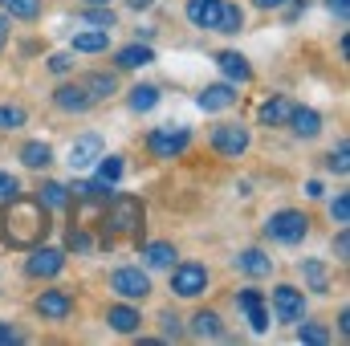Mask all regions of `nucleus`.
Listing matches in <instances>:
<instances>
[{"instance_id": "f257e3e1", "label": "nucleus", "mask_w": 350, "mask_h": 346, "mask_svg": "<svg viewBox=\"0 0 350 346\" xmlns=\"http://www.w3.org/2000/svg\"><path fill=\"white\" fill-rule=\"evenodd\" d=\"M49 237V208L29 196H12L0 208V241L8 249H33Z\"/></svg>"}, {"instance_id": "f03ea898", "label": "nucleus", "mask_w": 350, "mask_h": 346, "mask_svg": "<svg viewBox=\"0 0 350 346\" xmlns=\"http://www.w3.org/2000/svg\"><path fill=\"white\" fill-rule=\"evenodd\" d=\"M143 220H147L143 200H139V196H118V191H114V196L106 200V212H102V228H106L102 245L110 249L114 237H135V241H143Z\"/></svg>"}, {"instance_id": "7ed1b4c3", "label": "nucleus", "mask_w": 350, "mask_h": 346, "mask_svg": "<svg viewBox=\"0 0 350 346\" xmlns=\"http://www.w3.org/2000/svg\"><path fill=\"white\" fill-rule=\"evenodd\" d=\"M265 232H269L273 241H281V245H301L306 232H310V216L297 212V208H281V212H273V216L265 220Z\"/></svg>"}, {"instance_id": "20e7f679", "label": "nucleus", "mask_w": 350, "mask_h": 346, "mask_svg": "<svg viewBox=\"0 0 350 346\" xmlns=\"http://www.w3.org/2000/svg\"><path fill=\"white\" fill-rule=\"evenodd\" d=\"M191 147V131L187 127H155L147 135V151L151 159H179Z\"/></svg>"}, {"instance_id": "39448f33", "label": "nucleus", "mask_w": 350, "mask_h": 346, "mask_svg": "<svg viewBox=\"0 0 350 346\" xmlns=\"http://www.w3.org/2000/svg\"><path fill=\"white\" fill-rule=\"evenodd\" d=\"M110 289L122 297V302H143L151 293V277L139 269V265H122L110 273Z\"/></svg>"}, {"instance_id": "423d86ee", "label": "nucleus", "mask_w": 350, "mask_h": 346, "mask_svg": "<svg viewBox=\"0 0 350 346\" xmlns=\"http://www.w3.org/2000/svg\"><path fill=\"white\" fill-rule=\"evenodd\" d=\"M249 127H237V122H220L216 131H212V151L220 155V159H241L245 151H249Z\"/></svg>"}, {"instance_id": "0eeeda50", "label": "nucleus", "mask_w": 350, "mask_h": 346, "mask_svg": "<svg viewBox=\"0 0 350 346\" xmlns=\"http://www.w3.org/2000/svg\"><path fill=\"white\" fill-rule=\"evenodd\" d=\"M208 289V269L200 261H183L172 269V293L175 297H200Z\"/></svg>"}, {"instance_id": "6e6552de", "label": "nucleus", "mask_w": 350, "mask_h": 346, "mask_svg": "<svg viewBox=\"0 0 350 346\" xmlns=\"http://www.w3.org/2000/svg\"><path fill=\"white\" fill-rule=\"evenodd\" d=\"M273 314H277V322H285V326L301 322V318H306V293H301L297 285H277V289H273Z\"/></svg>"}, {"instance_id": "1a4fd4ad", "label": "nucleus", "mask_w": 350, "mask_h": 346, "mask_svg": "<svg viewBox=\"0 0 350 346\" xmlns=\"http://www.w3.org/2000/svg\"><path fill=\"white\" fill-rule=\"evenodd\" d=\"M33 310L45 322H66L74 314V297H70V289H41L37 302H33Z\"/></svg>"}, {"instance_id": "9d476101", "label": "nucleus", "mask_w": 350, "mask_h": 346, "mask_svg": "<svg viewBox=\"0 0 350 346\" xmlns=\"http://www.w3.org/2000/svg\"><path fill=\"white\" fill-rule=\"evenodd\" d=\"M66 269V253L62 249H41V245H33V253H29V261H25V273L29 277H57Z\"/></svg>"}, {"instance_id": "9b49d317", "label": "nucleus", "mask_w": 350, "mask_h": 346, "mask_svg": "<svg viewBox=\"0 0 350 346\" xmlns=\"http://www.w3.org/2000/svg\"><path fill=\"white\" fill-rule=\"evenodd\" d=\"M53 106H57V110H66V114H86L90 106H94V98L86 94L82 82H66V86L53 90Z\"/></svg>"}, {"instance_id": "f8f14e48", "label": "nucleus", "mask_w": 350, "mask_h": 346, "mask_svg": "<svg viewBox=\"0 0 350 346\" xmlns=\"http://www.w3.org/2000/svg\"><path fill=\"white\" fill-rule=\"evenodd\" d=\"M98 159H102V139H98V135H82V139L70 143V168H74V172H86Z\"/></svg>"}, {"instance_id": "ddd939ff", "label": "nucleus", "mask_w": 350, "mask_h": 346, "mask_svg": "<svg viewBox=\"0 0 350 346\" xmlns=\"http://www.w3.org/2000/svg\"><path fill=\"white\" fill-rule=\"evenodd\" d=\"M220 8H224V0H187V21H191L196 29L216 33V25H220Z\"/></svg>"}, {"instance_id": "4468645a", "label": "nucleus", "mask_w": 350, "mask_h": 346, "mask_svg": "<svg viewBox=\"0 0 350 346\" xmlns=\"http://www.w3.org/2000/svg\"><path fill=\"white\" fill-rule=\"evenodd\" d=\"M196 106L200 110H228V106H237V86L212 82V86H204V94L196 98Z\"/></svg>"}, {"instance_id": "2eb2a0df", "label": "nucleus", "mask_w": 350, "mask_h": 346, "mask_svg": "<svg viewBox=\"0 0 350 346\" xmlns=\"http://www.w3.org/2000/svg\"><path fill=\"white\" fill-rule=\"evenodd\" d=\"M241 310L249 314V326L257 330V334H265L269 330V310H265V297H261V289H241Z\"/></svg>"}, {"instance_id": "dca6fc26", "label": "nucleus", "mask_w": 350, "mask_h": 346, "mask_svg": "<svg viewBox=\"0 0 350 346\" xmlns=\"http://www.w3.org/2000/svg\"><path fill=\"white\" fill-rule=\"evenodd\" d=\"M293 98H285V94H273L269 102H261V110H257V118H261L265 127H285L289 122V114H293Z\"/></svg>"}, {"instance_id": "f3484780", "label": "nucleus", "mask_w": 350, "mask_h": 346, "mask_svg": "<svg viewBox=\"0 0 350 346\" xmlns=\"http://www.w3.org/2000/svg\"><path fill=\"white\" fill-rule=\"evenodd\" d=\"M70 191H74V204H98V208H106V200L114 196V183H106V179L98 175V179H90V183H74Z\"/></svg>"}, {"instance_id": "a211bd4d", "label": "nucleus", "mask_w": 350, "mask_h": 346, "mask_svg": "<svg viewBox=\"0 0 350 346\" xmlns=\"http://www.w3.org/2000/svg\"><path fill=\"white\" fill-rule=\"evenodd\" d=\"M216 66H220L232 82H241V86H245V82H253V66H249V57H245V53H237V49H220V53H216Z\"/></svg>"}, {"instance_id": "6ab92c4d", "label": "nucleus", "mask_w": 350, "mask_h": 346, "mask_svg": "<svg viewBox=\"0 0 350 346\" xmlns=\"http://www.w3.org/2000/svg\"><path fill=\"white\" fill-rule=\"evenodd\" d=\"M106 322H110V330H118V334H139V326H143V314H139L135 306L118 302V306H110V310H106Z\"/></svg>"}, {"instance_id": "aec40b11", "label": "nucleus", "mask_w": 350, "mask_h": 346, "mask_svg": "<svg viewBox=\"0 0 350 346\" xmlns=\"http://www.w3.org/2000/svg\"><path fill=\"white\" fill-rule=\"evenodd\" d=\"M297 139H314L318 131H322V114L318 110H310V106H293V114H289V122H285Z\"/></svg>"}, {"instance_id": "412c9836", "label": "nucleus", "mask_w": 350, "mask_h": 346, "mask_svg": "<svg viewBox=\"0 0 350 346\" xmlns=\"http://www.w3.org/2000/svg\"><path fill=\"white\" fill-rule=\"evenodd\" d=\"M151 62H155V53H151L147 41H143V45H139V41H135V45H122V49L114 53V66H118V70H143V66H151Z\"/></svg>"}, {"instance_id": "4be33fe9", "label": "nucleus", "mask_w": 350, "mask_h": 346, "mask_svg": "<svg viewBox=\"0 0 350 346\" xmlns=\"http://www.w3.org/2000/svg\"><path fill=\"white\" fill-rule=\"evenodd\" d=\"M191 334L196 338H224V322L216 310H196L191 314Z\"/></svg>"}, {"instance_id": "5701e85b", "label": "nucleus", "mask_w": 350, "mask_h": 346, "mask_svg": "<svg viewBox=\"0 0 350 346\" xmlns=\"http://www.w3.org/2000/svg\"><path fill=\"white\" fill-rule=\"evenodd\" d=\"M237 269L249 273V277H269V273H273V257H269L265 249H245V253L237 257Z\"/></svg>"}, {"instance_id": "b1692460", "label": "nucleus", "mask_w": 350, "mask_h": 346, "mask_svg": "<svg viewBox=\"0 0 350 346\" xmlns=\"http://www.w3.org/2000/svg\"><path fill=\"white\" fill-rule=\"evenodd\" d=\"M74 49H78V53H106V49H110V29H86V33H74Z\"/></svg>"}, {"instance_id": "393cba45", "label": "nucleus", "mask_w": 350, "mask_h": 346, "mask_svg": "<svg viewBox=\"0 0 350 346\" xmlns=\"http://www.w3.org/2000/svg\"><path fill=\"white\" fill-rule=\"evenodd\" d=\"M82 86L94 102H102V98H110V94H118V78L114 74H106V70H98V74H86L82 78Z\"/></svg>"}, {"instance_id": "a878e982", "label": "nucleus", "mask_w": 350, "mask_h": 346, "mask_svg": "<svg viewBox=\"0 0 350 346\" xmlns=\"http://www.w3.org/2000/svg\"><path fill=\"white\" fill-rule=\"evenodd\" d=\"M301 277H306V285H310L314 293H326V289H330V269H326V261H318V257L301 261Z\"/></svg>"}, {"instance_id": "bb28decb", "label": "nucleus", "mask_w": 350, "mask_h": 346, "mask_svg": "<svg viewBox=\"0 0 350 346\" xmlns=\"http://www.w3.org/2000/svg\"><path fill=\"white\" fill-rule=\"evenodd\" d=\"M21 163L41 172V168H49V163H53V147H49V143H41V139H33V143H25V147H21Z\"/></svg>"}, {"instance_id": "cd10ccee", "label": "nucleus", "mask_w": 350, "mask_h": 346, "mask_svg": "<svg viewBox=\"0 0 350 346\" xmlns=\"http://www.w3.org/2000/svg\"><path fill=\"white\" fill-rule=\"evenodd\" d=\"M143 261H147L151 269H172L175 265V245L172 241H151V245L143 249Z\"/></svg>"}, {"instance_id": "c85d7f7f", "label": "nucleus", "mask_w": 350, "mask_h": 346, "mask_svg": "<svg viewBox=\"0 0 350 346\" xmlns=\"http://www.w3.org/2000/svg\"><path fill=\"white\" fill-rule=\"evenodd\" d=\"M126 102H131V110H135V114H147V110H155V106H159V86H135Z\"/></svg>"}, {"instance_id": "c756f323", "label": "nucleus", "mask_w": 350, "mask_h": 346, "mask_svg": "<svg viewBox=\"0 0 350 346\" xmlns=\"http://www.w3.org/2000/svg\"><path fill=\"white\" fill-rule=\"evenodd\" d=\"M4 16H16V21H37L41 16V0H0Z\"/></svg>"}, {"instance_id": "7c9ffc66", "label": "nucleus", "mask_w": 350, "mask_h": 346, "mask_svg": "<svg viewBox=\"0 0 350 346\" xmlns=\"http://www.w3.org/2000/svg\"><path fill=\"white\" fill-rule=\"evenodd\" d=\"M29 122V110L16 102H0V131H21Z\"/></svg>"}, {"instance_id": "2f4dec72", "label": "nucleus", "mask_w": 350, "mask_h": 346, "mask_svg": "<svg viewBox=\"0 0 350 346\" xmlns=\"http://www.w3.org/2000/svg\"><path fill=\"white\" fill-rule=\"evenodd\" d=\"M241 25H245L241 4H224V8H220V25H216V33H241Z\"/></svg>"}, {"instance_id": "473e14b6", "label": "nucleus", "mask_w": 350, "mask_h": 346, "mask_svg": "<svg viewBox=\"0 0 350 346\" xmlns=\"http://www.w3.org/2000/svg\"><path fill=\"white\" fill-rule=\"evenodd\" d=\"M37 200H41L45 208H66V204H70V191L49 179V183H41V196H37Z\"/></svg>"}, {"instance_id": "72a5a7b5", "label": "nucleus", "mask_w": 350, "mask_h": 346, "mask_svg": "<svg viewBox=\"0 0 350 346\" xmlns=\"http://www.w3.org/2000/svg\"><path fill=\"white\" fill-rule=\"evenodd\" d=\"M293 326H297V338H301V343H314V346L330 343V330L318 326V322H293Z\"/></svg>"}, {"instance_id": "f704fd0d", "label": "nucleus", "mask_w": 350, "mask_h": 346, "mask_svg": "<svg viewBox=\"0 0 350 346\" xmlns=\"http://www.w3.org/2000/svg\"><path fill=\"white\" fill-rule=\"evenodd\" d=\"M82 21L94 25V29H114V12H110V4H94L90 12H82Z\"/></svg>"}, {"instance_id": "c9c22d12", "label": "nucleus", "mask_w": 350, "mask_h": 346, "mask_svg": "<svg viewBox=\"0 0 350 346\" xmlns=\"http://www.w3.org/2000/svg\"><path fill=\"white\" fill-rule=\"evenodd\" d=\"M326 168H330V172H338V175L350 172V143H347V139H342V143L326 155Z\"/></svg>"}, {"instance_id": "e433bc0d", "label": "nucleus", "mask_w": 350, "mask_h": 346, "mask_svg": "<svg viewBox=\"0 0 350 346\" xmlns=\"http://www.w3.org/2000/svg\"><path fill=\"white\" fill-rule=\"evenodd\" d=\"M98 175H102L106 183H118V179H122V159H118V155H102V163H98Z\"/></svg>"}, {"instance_id": "4c0bfd02", "label": "nucleus", "mask_w": 350, "mask_h": 346, "mask_svg": "<svg viewBox=\"0 0 350 346\" xmlns=\"http://www.w3.org/2000/svg\"><path fill=\"white\" fill-rule=\"evenodd\" d=\"M330 216H334L338 224H347V220H350V196H347V191H338V196H334V204H330Z\"/></svg>"}, {"instance_id": "58836bf2", "label": "nucleus", "mask_w": 350, "mask_h": 346, "mask_svg": "<svg viewBox=\"0 0 350 346\" xmlns=\"http://www.w3.org/2000/svg\"><path fill=\"white\" fill-rule=\"evenodd\" d=\"M12 196H21V179H16V175H8V172H0V204H4V200H12Z\"/></svg>"}, {"instance_id": "ea45409f", "label": "nucleus", "mask_w": 350, "mask_h": 346, "mask_svg": "<svg viewBox=\"0 0 350 346\" xmlns=\"http://www.w3.org/2000/svg\"><path fill=\"white\" fill-rule=\"evenodd\" d=\"M66 245L74 249V253H90V237L82 228H70V237H66Z\"/></svg>"}, {"instance_id": "a19ab883", "label": "nucleus", "mask_w": 350, "mask_h": 346, "mask_svg": "<svg viewBox=\"0 0 350 346\" xmlns=\"http://www.w3.org/2000/svg\"><path fill=\"white\" fill-rule=\"evenodd\" d=\"M159 322H163V338H183V326H179V318H175L172 310H167Z\"/></svg>"}, {"instance_id": "79ce46f5", "label": "nucleus", "mask_w": 350, "mask_h": 346, "mask_svg": "<svg viewBox=\"0 0 350 346\" xmlns=\"http://www.w3.org/2000/svg\"><path fill=\"white\" fill-rule=\"evenodd\" d=\"M49 70H53V74H70V70H74V57H70V53H53V57H49Z\"/></svg>"}, {"instance_id": "37998d69", "label": "nucleus", "mask_w": 350, "mask_h": 346, "mask_svg": "<svg viewBox=\"0 0 350 346\" xmlns=\"http://www.w3.org/2000/svg\"><path fill=\"white\" fill-rule=\"evenodd\" d=\"M334 253H338V261L350 257V232H347V224H342V228H338V237H334Z\"/></svg>"}, {"instance_id": "c03bdc74", "label": "nucleus", "mask_w": 350, "mask_h": 346, "mask_svg": "<svg viewBox=\"0 0 350 346\" xmlns=\"http://www.w3.org/2000/svg\"><path fill=\"white\" fill-rule=\"evenodd\" d=\"M326 8H330L338 21H347V16H350V0H326Z\"/></svg>"}, {"instance_id": "a18cd8bd", "label": "nucleus", "mask_w": 350, "mask_h": 346, "mask_svg": "<svg viewBox=\"0 0 350 346\" xmlns=\"http://www.w3.org/2000/svg\"><path fill=\"white\" fill-rule=\"evenodd\" d=\"M0 343H25V334H21L16 326H4V322H0Z\"/></svg>"}, {"instance_id": "49530a36", "label": "nucleus", "mask_w": 350, "mask_h": 346, "mask_svg": "<svg viewBox=\"0 0 350 346\" xmlns=\"http://www.w3.org/2000/svg\"><path fill=\"white\" fill-rule=\"evenodd\" d=\"M253 4H257V8H261V12H273V8H285V4H289V0H253Z\"/></svg>"}, {"instance_id": "de8ad7c7", "label": "nucleus", "mask_w": 350, "mask_h": 346, "mask_svg": "<svg viewBox=\"0 0 350 346\" xmlns=\"http://www.w3.org/2000/svg\"><path fill=\"white\" fill-rule=\"evenodd\" d=\"M322 191H326V187H322V183H318V179H310V183H306V196H314V200H318V196H322Z\"/></svg>"}, {"instance_id": "09e8293b", "label": "nucleus", "mask_w": 350, "mask_h": 346, "mask_svg": "<svg viewBox=\"0 0 350 346\" xmlns=\"http://www.w3.org/2000/svg\"><path fill=\"white\" fill-rule=\"evenodd\" d=\"M338 330H342V334H350V310H342V314H338Z\"/></svg>"}, {"instance_id": "8fccbe9b", "label": "nucleus", "mask_w": 350, "mask_h": 346, "mask_svg": "<svg viewBox=\"0 0 350 346\" xmlns=\"http://www.w3.org/2000/svg\"><path fill=\"white\" fill-rule=\"evenodd\" d=\"M126 4H131V8H135V12H147V8H151V4H155V0H126Z\"/></svg>"}, {"instance_id": "3c124183", "label": "nucleus", "mask_w": 350, "mask_h": 346, "mask_svg": "<svg viewBox=\"0 0 350 346\" xmlns=\"http://www.w3.org/2000/svg\"><path fill=\"white\" fill-rule=\"evenodd\" d=\"M0 33H4V37H8V21H4V16H0Z\"/></svg>"}, {"instance_id": "603ef678", "label": "nucleus", "mask_w": 350, "mask_h": 346, "mask_svg": "<svg viewBox=\"0 0 350 346\" xmlns=\"http://www.w3.org/2000/svg\"><path fill=\"white\" fill-rule=\"evenodd\" d=\"M86 4H110V0H86Z\"/></svg>"}, {"instance_id": "864d4df0", "label": "nucleus", "mask_w": 350, "mask_h": 346, "mask_svg": "<svg viewBox=\"0 0 350 346\" xmlns=\"http://www.w3.org/2000/svg\"><path fill=\"white\" fill-rule=\"evenodd\" d=\"M0 49H4V33H0Z\"/></svg>"}]
</instances>
